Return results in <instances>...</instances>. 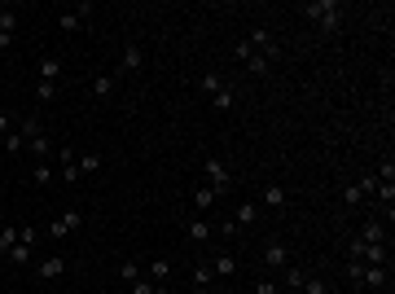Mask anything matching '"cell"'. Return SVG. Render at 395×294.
<instances>
[{
    "label": "cell",
    "instance_id": "cell-23",
    "mask_svg": "<svg viewBox=\"0 0 395 294\" xmlns=\"http://www.w3.org/2000/svg\"><path fill=\"white\" fill-rule=\"evenodd\" d=\"M18 233H22V224H5V228H0V259L18 246Z\"/></svg>",
    "mask_w": 395,
    "mask_h": 294
},
{
    "label": "cell",
    "instance_id": "cell-22",
    "mask_svg": "<svg viewBox=\"0 0 395 294\" xmlns=\"http://www.w3.org/2000/svg\"><path fill=\"white\" fill-rule=\"evenodd\" d=\"M216 202H220V193L211 189V185H202V189H193V211H198V216H202V211H211Z\"/></svg>",
    "mask_w": 395,
    "mask_h": 294
},
{
    "label": "cell",
    "instance_id": "cell-39",
    "mask_svg": "<svg viewBox=\"0 0 395 294\" xmlns=\"http://www.w3.org/2000/svg\"><path fill=\"white\" fill-rule=\"evenodd\" d=\"M36 185H53V167L48 162H36Z\"/></svg>",
    "mask_w": 395,
    "mask_h": 294
},
{
    "label": "cell",
    "instance_id": "cell-38",
    "mask_svg": "<svg viewBox=\"0 0 395 294\" xmlns=\"http://www.w3.org/2000/svg\"><path fill=\"white\" fill-rule=\"evenodd\" d=\"M5 150H9V154H22V150H27V145H22V136H18V127H13V132L5 136Z\"/></svg>",
    "mask_w": 395,
    "mask_h": 294
},
{
    "label": "cell",
    "instance_id": "cell-2",
    "mask_svg": "<svg viewBox=\"0 0 395 294\" xmlns=\"http://www.w3.org/2000/svg\"><path fill=\"white\" fill-rule=\"evenodd\" d=\"M255 259H259V268L282 272L286 264H294V251H290V241H282V237H268V241H263V246L255 251Z\"/></svg>",
    "mask_w": 395,
    "mask_h": 294
},
{
    "label": "cell",
    "instance_id": "cell-6",
    "mask_svg": "<svg viewBox=\"0 0 395 294\" xmlns=\"http://www.w3.org/2000/svg\"><path fill=\"white\" fill-rule=\"evenodd\" d=\"M79 224H84V216H79V211L71 206V211H62V216H57L53 224L44 228V237H53V241H62V237H71V233H75Z\"/></svg>",
    "mask_w": 395,
    "mask_h": 294
},
{
    "label": "cell",
    "instance_id": "cell-34",
    "mask_svg": "<svg viewBox=\"0 0 395 294\" xmlns=\"http://www.w3.org/2000/svg\"><path fill=\"white\" fill-rule=\"evenodd\" d=\"M325 290H329V281H325V276H307L299 294H325Z\"/></svg>",
    "mask_w": 395,
    "mask_h": 294
},
{
    "label": "cell",
    "instance_id": "cell-29",
    "mask_svg": "<svg viewBox=\"0 0 395 294\" xmlns=\"http://www.w3.org/2000/svg\"><path fill=\"white\" fill-rule=\"evenodd\" d=\"M137 276H141V264H137V259H123V264H119V281H123V286H132Z\"/></svg>",
    "mask_w": 395,
    "mask_h": 294
},
{
    "label": "cell",
    "instance_id": "cell-19",
    "mask_svg": "<svg viewBox=\"0 0 395 294\" xmlns=\"http://www.w3.org/2000/svg\"><path fill=\"white\" fill-rule=\"evenodd\" d=\"M233 224H237V228H242V224H246V228L259 224V202H237V206H233Z\"/></svg>",
    "mask_w": 395,
    "mask_h": 294
},
{
    "label": "cell",
    "instance_id": "cell-30",
    "mask_svg": "<svg viewBox=\"0 0 395 294\" xmlns=\"http://www.w3.org/2000/svg\"><path fill=\"white\" fill-rule=\"evenodd\" d=\"M31 251H36V246H22V241H18V246H13V251H9L5 259H9L13 268H22V264H31Z\"/></svg>",
    "mask_w": 395,
    "mask_h": 294
},
{
    "label": "cell",
    "instance_id": "cell-5",
    "mask_svg": "<svg viewBox=\"0 0 395 294\" xmlns=\"http://www.w3.org/2000/svg\"><path fill=\"white\" fill-rule=\"evenodd\" d=\"M88 18H92V0H84V5H71V9H66L62 18H57V27L66 31V36H71V31H84Z\"/></svg>",
    "mask_w": 395,
    "mask_h": 294
},
{
    "label": "cell",
    "instance_id": "cell-12",
    "mask_svg": "<svg viewBox=\"0 0 395 294\" xmlns=\"http://www.w3.org/2000/svg\"><path fill=\"white\" fill-rule=\"evenodd\" d=\"M360 241H369V246H387V224H382V216H369L365 224H360V233H356Z\"/></svg>",
    "mask_w": 395,
    "mask_h": 294
},
{
    "label": "cell",
    "instance_id": "cell-26",
    "mask_svg": "<svg viewBox=\"0 0 395 294\" xmlns=\"http://www.w3.org/2000/svg\"><path fill=\"white\" fill-rule=\"evenodd\" d=\"M75 162H79V176H92L97 167H102V154H92V150H84V154H75Z\"/></svg>",
    "mask_w": 395,
    "mask_h": 294
},
{
    "label": "cell",
    "instance_id": "cell-7",
    "mask_svg": "<svg viewBox=\"0 0 395 294\" xmlns=\"http://www.w3.org/2000/svg\"><path fill=\"white\" fill-rule=\"evenodd\" d=\"M66 268H71V259H66V255H48V259H40V264H36V281L53 286V281H62Z\"/></svg>",
    "mask_w": 395,
    "mask_h": 294
},
{
    "label": "cell",
    "instance_id": "cell-4",
    "mask_svg": "<svg viewBox=\"0 0 395 294\" xmlns=\"http://www.w3.org/2000/svg\"><path fill=\"white\" fill-rule=\"evenodd\" d=\"M202 176H207V185H211V189H216V193H220V198H224V193H228V189H233V167H228V162H224L220 154H211V158L202 162Z\"/></svg>",
    "mask_w": 395,
    "mask_h": 294
},
{
    "label": "cell",
    "instance_id": "cell-14",
    "mask_svg": "<svg viewBox=\"0 0 395 294\" xmlns=\"http://www.w3.org/2000/svg\"><path fill=\"white\" fill-rule=\"evenodd\" d=\"M259 206H263V211H286L290 198H286L282 185H263V189H259Z\"/></svg>",
    "mask_w": 395,
    "mask_h": 294
},
{
    "label": "cell",
    "instance_id": "cell-41",
    "mask_svg": "<svg viewBox=\"0 0 395 294\" xmlns=\"http://www.w3.org/2000/svg\"><path fill=\"white\" fill-rule=\"evenodd\" d=\"M193 294H228V290H193Z\"/></svg>",
    "mask_w": 395,
    "mask_h": 294
},
{
    "label": "cell",
    "instance_id": "cell-3",
    "mask_svg": "<svg viewBox=\"0 0 395 294\" xmlns=\"http://www.w3.org/2000/svg\"><path fill=\"white\" fill-rule=\"evenodd\" d=\"M246 48H251V53H263L268 62H282V44H277V36L268 27H251L246 31V40H242Z\"/></svg>",
    "mask_w": 395,
    "mask_h": 294
},
{
    "label": "cell",
    "instance_id": "cell-13",
    "mask_svg": "<svg viewBox=\"0 0 395 294\" xmlns=\"http://www.w3.org/2000/svg\"><path fill=\"white\" fill-rule=\"evenodd\" d=\"M88 92L97 97V102H110V97L119 92V79H114L110 71H102V75H92V84H88Z\"/></svg>",
    "mask_w": 395,
    "mask_h": 294
},
{
    "label": "cell",
    "instance_id": "cell-15",
    "mask_svg": "<svg viewBox=\"0 0 395 294\" xmlns=\"http://www.w3.org/2000/svg\"><path fill=\"white\" fill-rule=\"evenodd\" d=\"M145 276H150L154 286H167V281H172V259H167V255H154L150 268H145Z\"/></svg>",
    "mask_w": 395,
    "mask_h": 294
},
{
    "label": "cell",
    "instance_id": "cell-9",
    "mask_svg": "<svg viewBox=\"0 0 395 294\" xmlns=\"http://www.w3.org/2000/svg\"><path fill=\"white\" fill-rule=\"evenodd\" d=\"M185 237H189V246H207V241L216 237V224L202 220V216H189L185 220Z\"/></svg>",
    "mask_w": 395,
    "mask_h": 294
},
{
    "label": "cell",
    "instance_id": "cell-11",
    "mask_svg": "<svg viewBox=\"0 0 395 294\" xmlns=\"http://www.w3.org/2000/svg\"><path fill=\"white\" fill-rule=\"evenodd\" d=\"M141 66H145V48H141V44H123V57H119V71H114V79L137 75Z\"/></svg>",
    "mask_w": 395,
    "mask_h": 294
},
{
    "label": "cell",
    "instance_id": "cell-25",
    "mask_svg": "<svg viewBox=\"0 0 395 294\" xmlns=\"http://www.w3.org/2000/svg\"><path fill=\"white\" fill-rule=\"evenodd\" d=\"M127 294H172V290H167V286H154L150 276H137V281L127 286Z\"/></svg>",
    "mask_w": 395,
    "mask_h": 294
},
{
    "label": "cell",
    "instance_id": "cell-24",
    "mask_svg": "<svg viewBox=\"0 0 395 294\" xmlns=\"http://www.w3.org/2000/svg\"><path fill=\"white\" fill-rule=\"evenodd\" d=\"M198 88H202V92H207V97H216V92H220V88H228V79H224V75H220V71H207V75H202V79H198Z\"/></svg>",
    "mask_w": 395,
    "mask_h": 294
},
{
    "label": "cell",
    "instance_id": "cell-18",
    "mask_svg": "<svg viewBox=\"0 0 395 294\" xmlns=\"http://www.w3.org/2000/svg\"><path fill=\"white\" fill-rule=\"evenodd\" d=\"M27 150L36 154V162H48V158L57 154V150H53V136H48V132H40V136H31V141H27Z\"/></svg>",
    "mask_w": 395,
    "mask_h": 294
},
{
    "label": "cell",
    "instance_id": "cell-8",
    "mask_svg": "<svg viewBox=\"0 0 395 294\" xmlns=\"http://www.w3.org/2000/svg\"><path fill=\"white\" fill-rule=\"evenodd\" d=\"M233 57H237V62H242V66L251 71V75H259V79H268V75H272V62L263 57V53H251L246 44H237V48H233Z\"/></svg>",
    "mask_w": 395,
    "mask_h": 294
},
{
    "label": "cell",
    "instance_id": "cell-42",
    "mask_svg": "<svg viewBox=\"0 0 395 294\" xmlns=\"http://www.w3.org/2000/svg\"><path fill=\"white\" fill-rule=\"evenodd\" d=\"M325 294H342V290H338V286H329V290H325Z\"/></svg>",
    "mask_w": 395,
    "mask_h": 294
},
{
    "label": "cell",
    "instance_id": "cell-1",
    "mask_svg": "<svg viewBox=\"0 0 395 294\" xmlns=\"http://www.w3.org/2000/svg\"><path fill=\"white\" fill-rule=\"evenodd\" d=\"M307 22L321 31V36H334V31L342 27V5L338 0H312V5H303Z\"/></svg>",
    "mask_w": 395,
    "mask_h": 294
},
{
    "label": "cell",
    "instance_id": "cell-16",
    "mask_svg": "<svg viewBox=\"0 0 395 294\" xmlns=\"http://www.w3.org/2000/svg\"><path fill=\"white\" fill-rule=\"evenodd\" d=\"M53 158L62 162V181H66V185H71V189H75L79 181H84V176H79V162H75V154H71V150H57Z\"/></svg>",
    "mask_w": 395,
    "mask_h": 294
},
{
    "label": "cell",
    "instance_id": "cell-17",
    "mask_svg": "<svg viewBox=\"0 0 395 294\" xmlns=\"http://www.w3.org/2000/svg\"><path fill=\"white\" fill-rule=\"evenodd\" d=\"M211 272H216L220 281H228V276H237V259L228 255V251H220V255H211Z\"/></svg>",
    "mask_w": 395,
    "mask_h": 294
},
{
    "label": "cell",
    "instance_id": "cell-27",
    "mask_svg": "<svg viewBox=\"0 0 395 294\" xmlns=\"http://www.w3.org/2000/svg\"><path fill=\"white\" fill-rule=\"evenodd\" d=\"M211 281H216L211 264H198V268H193V290H211Z\"/></svg>",
    "mask_w": 395,
    "mask_h": 294
},
{
    "label": "cell",
    "instance_id": "cell-33",
    "mask_svg": "<svg viewBox=\"0 0 395 294\" xmlns=\"http://www.w3.org/2000/svg\"><path fill=\"white\" fill-rule=\"evenodd\" d=\"M0 31H5V36L18 31V13H13V9H0Z\"/></svg>",
    "mask_w": 395,
    "mask_h": 294
},
{
    "label": "cell",
    "instance_id": "cell-31",
    "mask_svg": "<svg viewBox=\"0 0 395 294\" xmlns=\"http://www.w3.org/2000/svg\"><path fill=\"white\" fill-rule=\"evenodd\" d=\"M360 264H391V259H387V246H365Z\"/></svg>",
    "mask_w": 395,
    "mask_h": 294
},
{
    "label": "cell",
    "instance_id": "cell-37",
    "mask_svg": "<svg viewBox=\"0 0 395 294\" xmlns=\"http://www.w3.org/2000/svg\"><path fill=\"white\" fill-rule=\"evenodd\" d=\"M40 237H44V233H40V228H31V224H22V233H18V241H22V246H36Z\"/></svg>",
    "mask_w": 395,
    "mask_h": 294
},
{
    "label": "cell",
    "instance_id": "cell-35",
    "mask_svg": "<svg viewBox=\"0 0 395 294\" xmlns=\"http://www.w3.org/2000/svg\"><path fill=\"white\" fill-rule=\"evenodd\" d=\"M22 114H13V110H0V136H9L13 132V123H18Z\"/></svg>",
    "mask_w": 395,
    "mask_h": 294
},
{
    "label": "cell",
    "instance_id": "cell-40",
    "mask_svg": "<svg viewBox=\"0 0 395 294\" xmlns=\"http://www.w3.org/2000/svg\"><path fill=\"white\" fill-rule=\"evenodd\" d=\"M255 294H282V286L277 281H255Z\"/></svg>",
    "mask_w": 395,
    "mask_h": 294
},
{
    "label": "cell",
    "instance_id": "cell-32",
    "mask_svg": "<svg viewBox=\"0 0 395 294\" xmlns=\"http://www.w3.org/2000/svg\"><path fill=\"white\" fill-rule=\"evenodd\" d=\"M360 202H365V189H360V185H347V189H342V206H360Z\"/></svg>",
    "mask_w": 395,
    "mask_h": 294
},
{
    "label": "cell",
    "instance_id": "cell-10",
    "mask_svg": "<svg viewBox=\"0 0 395 294\" xmlns=\"http://www.w3.org/2000/svg\"><path fill=\"white\" fill-rule=\"evenodd\" d=\"M360 286L365 290H387L391 286V264H365V272H360Z\"/></svg>",
    "mask_w": 395,
    "mask_h": 294
},
{
    "label": "cell",
    "instance_id": "cell-28",
    "mask_svg": "<svg viewBox=\"0 0 395 294\" xmlns=\"http://www.w3.org/2000/svg\"><path fill=\"white\" fill-rule=\"evenodd\" d=\"M44 132V123L40 119H18V136H22V145L31 141V136H40Z\"/></svg>",
    "mask_w": 395,
    "mask_h": 294
},
{
    "label": "cell",
    "instance_id": "cell-36",
    "mask_svg": "<svg viewBox=\"0 0 395 294\" xmlns=\"http://www.w3.org/2000/svg\"><path fill=\"white\" fill-rule=\"evenodd\" d=\"M36 97H40V106H48V102L57 97V84H44V79H40V84H36Z\"/></svg>",
    "mask_w": 395,
    "mask_h": 294
},
{
    "label": "cell",
    "instance_id": "cell-20",
    "mask_svg": "<svg viewBox=\"0 0 395 294\" xmlns=\"http://www.w3.org/2000/svg\"><path fill=\"white\" fill-rule=\"evenodd\" d=\"M282 272H286V281H282V290H286V294H299V290H303V281H307V272H303L299 264H286Z\"/></svg>",
    "mask_w": 395,
    "mask_h": 294
},
{
    "label": "cell",
    "instance_id": "cell-21",
    "mask_svg": "<svg viewBox=\"0 0 395 294\" xmlns=\"http://www.w3.org/2000/svg\"><path fill=\"white\" fill-rule=\"evenodd\" d=\"M57 75H62V57L57 53H44L40 57V79H44V84H57Z\"/></svg>",
    "mask_w": 395,
    "mask_h": 294
}]
</instances>
